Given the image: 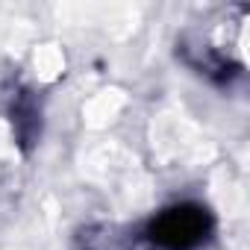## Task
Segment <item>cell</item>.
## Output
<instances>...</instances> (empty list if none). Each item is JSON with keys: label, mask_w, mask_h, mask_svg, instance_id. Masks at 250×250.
I'll use <instances>...</instances> for the list:
<instances>
[{"label": "cell", "mask_w": 250, "mask_h": 250, "mask_svg": "<svg viewBox=\"0 0 250 250\" xmlns=\"http://www.w3.org/2000/svg\"><path fill=\"white\" fill-rule=\"evenodd\" d=\"M212 215L200 203H177L162 209L145 229L156 250H197L212 235Z\"/></svg>", "instance_id": "1"}]
</instances>
